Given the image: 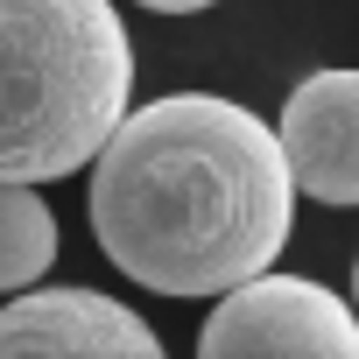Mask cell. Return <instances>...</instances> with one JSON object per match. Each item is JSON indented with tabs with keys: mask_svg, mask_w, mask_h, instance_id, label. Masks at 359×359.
I'll return each instance as SVG.
<instances>
[{
	"mask_svg": "<svg viewBox=\"0 0 359 359\" xmlns=\"http://www.w3.org/2000/svg\"><path fill=\"white\" fill-rule=\"evenodd\" d=\"M296 176L268 120L212 92L120 113L92 155V233L155 296H219L289 247Z\"/></svg>",
	"mask_w": 359,
	"mask_h": 359,
	"instance_id": "cell-1",
	"label": "cell"
},
{
	"mask_svg": "<svg viewBox=\"0 0 359 359\" xmlns=\"http://www.w3.org/2000/svg\"><path fill=\"white\" fill-rule=\"evenodd\" d=\"M134 92V43L113 0H0V176L85 169Z\"/></svg>",
	"mask_w": 359,
	"mask_h": 359,
	"instance_id": "cell-2",
	"label": "cell"
},
{
	"mask_svg": "<svg viewBox=\"0 0 359 359\" xmlns=\"http://www.w3.org/2000/svg\"><path fill=\"white\" fill-rule=\"evenodd\" d=\"M198 352L205 359H359V317L324 282L261 268L219 289V310L198 331Z\"/></svg>",
	"mask_w": 359,
	"mask_h": 359,
	"instance_id": "cell-3",
	"label": "cell"
},
{
	"mask_svg": "<svg viewBox=\"0 0 359 359\" xmlns=\"http://www.w3.org/2000/svg\"><path fill=\"white\" fill-rule=\"evenodd\" d=\"M155 359L162 338L99 289H36L0 310V359Z\"/></svg>",
	"mask_w": 359,
	"mask_h": 359,
	"instance_id": "cell-4",
	"label": "cell"
},
{
	"mask_svg": "<svg viewBox=\"0 0 359 359\" xmlns=\"http://www.w3.org/2000/svg\"><path fill=\"white\" fill-rule=\"evenodd\" d=\"M296 191L317 205H359V71H310L275 127Z\"/></svg>",
	"mask_w": 359,
	"mask_h": 359,
	"instance_id": "cell-5",
	"label": "cell"
},
{
	"mask_svg": "<svg viewBox=\"0 0 359 359\" xmlns=\"http://www.w3.org/2000/svg\"><path fill=\"white\" fill-rule=\"evenodd\" d=\"M57 261V212L36 198V184L0 176V289H29Z\"/></svg>",
	"mask_w": 359,
	"mask_h": 359,
	"instance_id": "cell-6",
	"label": "cell"
},
{
	"mask_svg": "<svg viewBox=\"0 0 359 359\" xmlns=\"http://www.w3.org/2000/svg\"><path fill=\"white\" fill-rule=\"evenodd\" d=\"M134 8H155V15H205L219 0H134Z\"/></svg>",
	"mask_w": 359,
	"mask_h": 359,
	"instance_id": "cell-7",
	"label": "cell"
},
{
	"mask_svg": "<svg viewBox=\"0 0 359 359\" xmlns=\"http://www.w3.org/2000/svg\"><path fill=\"white\" fill-rule=\"evenodd\" d=\"M352 296H359V261H352Z\"/></svg>",
	"mask_w": 359,
	"mask_h": 359,
	"instance_id": "cell-8",
	"label": "cell"
}]
</instances>
